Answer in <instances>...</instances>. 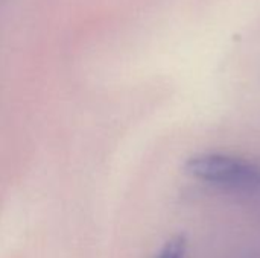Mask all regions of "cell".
<instances>
[{
  "mask_svg": "<svg viewBox=\"0 0 260 258\" xmlns=\"http://www.w3.org/2000/svg\"><path fill=\"white\" fill-rule=\"evenodd\" d=\"M184 170L192 178L210 186L232 190H254L260 187V166L241 157L204 152L190 157Z\"/></svg>",
  "mask_w": 260,
  "mask_h": 258,
  "instance_id": "6da1fadb",
  "label": "cell"
},
{
  "mask_svg": "<svg viewBox=\"0 0 260 258\" xmlns=\"http://www.w3.org/2000/svg\"><path fill=\"white\" fill-rule=\"evenodd\" d=\"M187 255H189L187 239L183 234H177L161 245V248L157 251L154 258H187Z\"/></svg>",
  "mask_w": 260,
  "mask_h": 258,
  "instance_id": "7a4b0ae2",
  "label": "cell"
}]
</instances>
